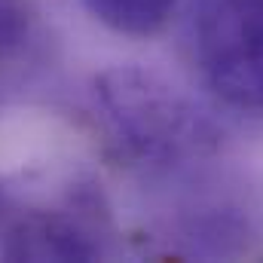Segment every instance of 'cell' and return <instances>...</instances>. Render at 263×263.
<instances>
[{
    "mask_svg": "<svg viewBox=\"0 0 263 263\" xmlns=\"http://www.w3.org/2000/svg\"><path fill=\"white\" fill-rule=\"evenodd\" d=\"M187 52L196 80L217 104L263 117V0H199Z\"/></svg>",
    "mask_w": 263,
    "mask_h": 263,
    "instance_id": "obj_3",
    "label": "cell"
},
{
    "mask_svg": "<svg viewBox=\"0 0 263 263\" xmlns=\"http://www.w3.org/2000/svg\"><path fill=\"white\" fill-rule=\"evenodd\" d=\"M181 0H83L89 15L123 37H156L175 15Z\"/></svg>",
    "mask_w": 263,
    "mask_h": 263,
    "instance_id": "obj_5",
    "label": "cell"
},
{
    "mask_svg": "<svg viewBox=\"0 0 263 263\" xmlns=\"http://www.w3.org/2000/svg\"><path fill=\"white\" fill-rule=\"evenodd\" d=\"M89 114L104 150L147 178L205 165L223 144L220 126L193 95L141 65L101 70L89 89Z\"/></svg>",
    "mask_w": 263,
    "mask_h": 263,
    "instance_id": "obj_1",
    "label": "cell"
},
{
    "mask_svg": "<svg viewBox=\"0 0 263 263\" xmlns=\"http://www.w3.org/2000/svg\"><path fill=\"white\" fill-rule=\"evenodd\" d=\"M46 25L34 0H0V101L22 92L46 62Z\"/></svg>",
    "mask_w": 263,
    "mask_h": 263,
    "instance_id": "obj_4",
    "label": "cell"
},
{
    "mask_svg": "<svg viewBox=\"0 0 263 263\" xmlns=\"http://www.w3.org/2000/svg\"><path fill=\"white\" fill-rule=\"evenodd\" d=\"M120 227L101 184L62 165H22L0 175V260H104Z\"/></svg>",
    "mask_w": 263,
    "mask_h": 263,
    "instance_id": "obj_2",
    "label": "cell"
}]
</instances>
